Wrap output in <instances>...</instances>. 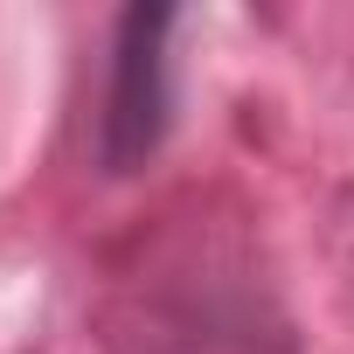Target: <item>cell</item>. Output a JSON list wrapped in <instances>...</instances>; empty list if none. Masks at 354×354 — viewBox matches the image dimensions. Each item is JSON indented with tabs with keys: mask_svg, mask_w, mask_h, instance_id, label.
<instances>
[{
	"mask_svg": "<svg viewBox=\"0 0 354 354\" xmlns=\"http://www.w3.org/2000/svg\"><path fill=\"white\" fill-rule=\"evenodd\" d=\"M111 354H292L271 292L223 236L153 243L104 299Z\"/></svg>",
	"mask_w": 354,
	"mask_h": 354,
	"instance_id": "1",
	"label": "cell"
},
{
	"mask_svg": "<svg viewBox=\"0 0 354 354\" xmlns=\"http://www.w3.org/2000/svg\"><path fill=\"white\" fill-rule=\"evenodd\" d=\"M174 15H125V49H118V84H111V111H104V153L125 174V160L153 153L160 125H167V35Z\"/></svg>",
	"mask_w": 354,
	"mask_h": 354,
	"instance_id": "2",
	"label": "cell"
}]
</instances>
